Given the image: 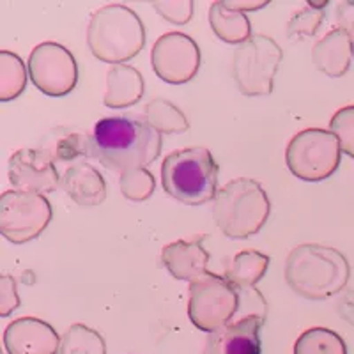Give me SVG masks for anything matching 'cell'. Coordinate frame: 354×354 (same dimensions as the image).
<instances>
[{"mask_svg": "<svg viewBox=\"0 0 354 354\" xmlns=\"http://www.w3.org/2000/svg\"><path fill=\"white\" fill-rule=\"evenodd\" d=\"M163 138L135 117H103L88 135V156L110 170L147 169L158 160Z\"/></svg>", "mask_w": 354, "mask_h": 354, "instance_id": "6da1fadb", "label": "cell"}, {"mask_svg": "<svg viewBox=\"0 0 354 354\" xmlns=\"http://www.w3.org/2000/svg\"><path fill=\"white\" fill-rule=\"evenodd\" d=\"M2 340L8 354H59L61 349V337L55 328L37 317L9 322Z\"/></svg>", "mask_w": 354, "mask_h": 354, "instance_id": "4fadbf2b", "label": "cell"}, {"mask_svg": "<svg viewBox=\"0 0 354 354\" xmlns=\"http://www.w3.org/2000/svg\"><path fill=\"white\" fill-rule=\"evenodd\" d=\"M154 9L160 12V17L174 25H185L194 17V2L192 0H163L154 2Z\"/></svg>", "mask_w": 354, "mask_h": 354, "instance_id": "83f0119b", "label": "cell"}, {"mask_svg": "<svg viewBox=\"0 0 354 354\" xmlns=\"http://www.w3.org/2000/svg\"><path fill=\"white\" fill-rule=\"evenodd\" d=\"M337 21L338 27L346 30L354 41V0L340 2L337 9Z\"/></svg>", "mask_w": 354, "mask_h": 354, "instance_id": "4dcf8cb0", "label": "cell"}, {"mask_svg": "<svg viewBox=\"0 0 354 354\" xmlns=\"http://www.w3.org/2000/svg\"><path fill=\"white\" fill-rule=\"evenodd\" d=\"M87 44L101 62L112 66L124 64L144 48V24L128 6H103L94 11L88 21Z\"/></svg>", "mask_w": 354, "mask_h": 354, "instance_id": "3957f363", "label": "cell"}, {"mask_svg": "<svg viewBox=\"0 0 354 354\" xmlns=\"http://www.w3.org/2000/svg\"><path fill=\"white\" fill-rule=\"evenodd\" d=\"M209 24L213 32L225 43L243 44L252 37V25L245 12L229 8L225 2H213L209 9Z\"/></svg>", "mask_w": 354, "mask_h": 354, "instance_id": "d6986e66", "label": "cell"}, {"mask_svg": "<svg viewBox=\"0 0 354 354\" xmlns=\"http://www.w3.org/2000/svg\"><path fill=\"white\" fill-rule=\"evenodd\" d=\"M340 142L330 129L306 128L294 135L286 149L287 169L306 183L324 181L340 165Z\"/></svg>", "mask_w": 354, "mask_h": 354, "instance_id": "52a82bcc", "label": "cell"}, {"mask_svg": "<svg viewBox=\"0 0 354 354\" xmlns=\"http://www.w3.org/2000/svg\"><path fill=\"white\" fill-rule=\"evenodd\" d=\"M282 57L280 44L264 34L239 44L232 59V75L239 93L243 96H270Z\"/></svg>", "mask_w": 354, "mask_h": 354, "instance_id": "ba28073f", "label": "cell"}, {"mask_svg": "<svg viewBox=\"0 0 354 354\" xmlns=\"http://www.w3.org/2000/svg\"><path fill=\"white\" fill-rule=\"evenodd\" d=\"M354 57V41L342 28H333L315 43L312 61L321 73L330 78L344 77Z\"/></svg>", "mask_w": 354, "mask_h": 354, "instance_id": "2e32d148", "label": "cell"}, {"mask_svg": "<svg viewBox=\"0 0 354 354\" xmlns=\"http://www.w3.org/2000/svg\"><path fill=\"white\" fill-rule=\"evenodd\" d=\"M349 277V261L331 246L305 243L287 255V286L305 299L321 301L331 298L347 286Z\"/></svg>", "mask_w": 354, "mask_h": 354, "instance_id": "7a4b0ae2", "label": "cell"}, {"mask_svg": "<svg viewBox=\"0 0 354 354\" xmlns=\"http://www.w3.org/2000/svg\"><path fill=\"white\" fill-rule=\"evenodd\" d=\"M328 2H308V6L299 9L287 24V36L290 39H303V37H314L319 27L324 21V6Z\"/></svg>", "mask_w": 354, "mask_h": 354, "instance_id": "d4e9b609", "label": "cell"}, {"mask_svg": "<svg viewBox=\"0 0 354 354\" xmlns=\"http://www.w3.org/2000/svg\"><path fill=\"white\" fill-rule=\"evenodd\" d=\"M61 186L71 197V201L82 207H96L109 195L105 177L101 176L100 170L85 161L69 165L66 169Z\"/></svg>", "mask_w": 354, "mask_h": 354, "instance_id": "e0dca14e", "label": "cell"}, {"mask_svg": "<svg viewBox=\"0 0 354 354\" xmlns=\"http://www.w3.org/2000/svg\"><path fill=\"white\" fill-rule=\"evenodd\" d=\"M161 262L176 280L195 282L207 273L209 252L202 246L201 239L197 241H174L161 250Z\"/></svg>", "mask_w": 354, "mask_h": 354, "instance_id": "9a60e30c", "label": "cell"}, {"mask_svg": "<svg viewBox=\"0 0 354 354\" xmlns=\"http://www.w3.org/2000/svg\"><path fill=\"white\" fill-rule=\"evenodd\" d=\"M9 183L15 189L32 194H53L61 186L62 176L55 160L41 149H18L9 158Z\"/></svg>", "mask_w": 354, "mask_h": 354, "instance_id": "7c38bea8", "label": "cell"}, {"mask_svg": "<svg viewBox=\"0 0 354 354\" xmlns=\"http://www.w3.org/2000/svg\"><path fill=\"white\" fill-rule=\"evenodd\" d=\"M121 192L128 201L144 202L154 194L156 181L151 170L147 169H129L121 172L119 177Z\"/></svg>", "mask_w": 354, "mask_h": 354, "instance_id": "484cf974", "label": "cell"}, {"mask_svg": "<svg viewBox=\"0 0 354 354\" xmlns=\"http://www.w3.org/2000/svg\"><path fill=\"white\" fill-rule=\"evenodd\" d=\"M145 91L140 71L133 66H112L106 73V93L103 103L109 109H126L137 105Z\"/></svg>", "mask_w": 354, "mask_h": 354, "instance_id": "ac0fdd59", "label": "cell"}, {"mask_svg": "<svg viewBox=\"0 0 354 354\" xmlns=\"http://www.w3.org/2000/svg\"><path fill=\"white\" fill-rule=\"evenodd\" d=\"M144 117L147 124L153 126L161 135H174V133H185L189 128V121L177 109L172 101L163 97H154L144 106Z\"/></svg>", "mask_w": 354, "mask_h": 354, "instance_id": "44dd1931", "label": "cell"}, {"mask_svg": "<svg viewBox=\"0 0 354 354\" xmlns=\"http://www.w3.org/2000/svg\"><path fill=\"white\" fill-rule=\"evenodd\" d=\"M294 354H347V346L337 331L310 328L296 340Z\"/></svg>", "mask_w": 354, "mask_h": 354, "instance_id": "603a6c76", "label": "cell"}, {"mask_svg": "<svg viewBox=\"0 0 354 354\" xmlns=\"http://www.w3.org/2000/svg\"><path fill=\"white\" fill-rule=\"evenodd\" d=\"M268 268H270L268 255L255 250H245L232 259L223 277L238 287V290H250L261 282Z\"/></svg>", "mask_w": 354, "mask_h": 354, "instance_id": "ffe728a7", "label": "cell"}, {"mask_svg": "<svg viewBox=\"0 0 354 354\" xmlns=\"http://www.w3.org/2000/svg\"><path fill=\"white\" fill-rule=\"evenodd\" d=\"M28 77V68L17 53L2 50L0 52V100H17L25 91Z\"/></svg>", "mask_w": 354, "mask_h": 354, "instance_id": "7402d4cb", "label": "cell"}, {"mask_svg": "<svg viewBox=\"0 0 354 354\" xmlns=\"http://www.w3.org/2000/svg\"><path fill=\"white\" fill-rule=\"evenodd\" d=\"M271 204L266 189L255 179L238 177L218 189L213 218L227 238L246 239L261 232L270 218Z\"/></svg>", "mask_w": 354, "mask_h": 354, "instance_id": "5b68a950", "label": "cell"}, {"mask_svg": "<svg viewBox=\"0 0 354 354\" xmlns=\"http://www.w3.org/2000/svg\"><path fill=\"white\" fill-rule=\"evenodd\" d=\"M84 156H88V137L73 133L69 137L62 138L57 145V160L66 163H80Z\"/></svg>", "mask_w": 354, "mask_h": 354, "instance_id": "f1b7e54d", "label": "cell"}, {"mask_svg": "<svg viewBox=\"0 0 354 354\" xmlns=\"http://www.w3.org/2000/svg\"><path fill=\"white\" fill-rule=\"evenodd\" d=\"M225 4L229 6V8L236 9V11L245 12V11H255V9L264 8V6H268L270 2H261V0H259V2H225Z\"/></svg>", "mask_w": 354, "mask_h": 354, "instance_id": "1f68e13d", "label": "cell"}, {"mask_svg": "<svg viewBox=\"0 0 354 354\" xmlns=\"http://www.w3.org/2000/svg\"><path fill=\"white\" fill-rule=\"evenodd\" d=\"M53 209L41 194L9 189L0 195V232L15 245L32 241L50 225Z\"/></svg>", "mask_w": 354, "mask_h": 354, "instance_id": "9c48e42d", "label": "cell"}, {"mask_svg": "<svg viewBox=\"0 0 354 354\" xmlns=\"http://www.w3.org/2000/svg\"><path fill=\"white\" fill-rule=\"evenodd\" d=\"M241 305L238 287L225 277L207 273L189 283L188 317L195 328L213 333L230 324Z\"/></svg>", "mask_w": 354, "mask_h": 354, "instance_id": "8992f818", "label": "cell"}, {"mask_svg": "<svg viewBox=\"0 0 354 354\" xmlns=\"http://www.w3.org/2000/svg\"><path fill=\"white\" fill-rule=\"evenodd\" d=\"M220 167L205 147H183L161 163V186L176 201L202 205L216 198Z\"/></svg>", "mask_w": 354, "mask_h": 354, "instance_id": "277c9868", "label": "cell"}, {"mask_svg": "<svg viewBox=\"0 0 354 354\" xmlns=\"http://www.w3.org/2000/svg\"><path fill=\"white\" fill-rule=\"evenodd\" d=\"M59 354H106V344L93 328L73 324L61 338Z\"/></svg>", "mask_w": 354, "mask_h": 354, "instance_id": "cb8c5ba5", "label": "cell"}, {"mask_svg": "<svg viewBox=\"0 0 354 354\" xmlns=\"http://www.w3.org/2000/svg\"><path fill=\"white\" fill-rule=\"evenodd\" d=\"M330 131L340 142L342 153L354 160V105L342 106L333 113L330 121Z\"/></svg>", "mask_w": 354, "mask_h": 354, "instance_id": "4316f807", "label": "cell"}, {"mask_svg": "<svg viewBox=\"0 0 354 354\" xmlns=\"http://www.w3.org/2000/svg\"><path fill=\"white\" fill-rule=\"evenodd\" d=\"M151 64L158 78L167 84H186L201 68V48L188 34L167 32L153 44Z\"/></svg>", "mask_w": 354, "mask_h": 354, "instance_id": "8fae6325", "label": "cell"}, {"mask_svg": "<svg viewBox=\"0 0 354 354\" xmlns=\"http://www.w3.org/2000/svg\"><path fill=\"white\" fill-rule=\"evenodd\" d=\"M28 77L41 93L66 96L78 84V64L66 46L53 41L37 44L28 55Z\"/></svg>", "mask_w": 354, "mask_h": 354, "instance_id": "30bf717a", "label": "cell"}, {"mask_svg": "<svg viewBox=\"0 0 354 354\" xmlns=\"http://www.w3.org/2000/svg\"><path fill=\"white\" fill-rule=\"evenodd\" d=\"M266 315L248 314L207 337L204 354H261V330Z\"/></svg>", "mask_w": 354, "mask_h": 354, "instance_id": "5bb4252c", "label": "cell"}, {"mask_svg": "<svg viewBox=\"0 0 354 354\" xmlns=\"http://www.w3.org/2000/svg\"><path fill=\"white\" fill-rule=\"evenodd\" d=\"M0 286H2V292H0V315L8 317L15 310L20 306V296H18L17 283L9 274H2L0 277Z\"/></svg>", "mask_w": 354, "mask_h": 354, "instance_id": "f546056e", "label": "cell"}]
</instances>
